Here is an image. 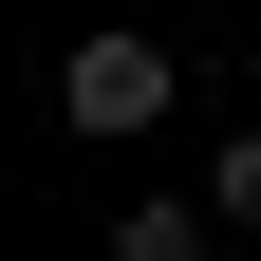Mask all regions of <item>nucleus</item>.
Returning a JSON list of instances; mask_svg holds the SVG:
<instances>
[{"label": "nucleus", "mask_w": 261, "mask_h": 261, "mask_svg": "<svg viewBox=\"0 0 261 261\" xmlns=\"http://www.w3.org/2000/svg\"><path fill=\"white\" fill-rule=\"evenodd\" d=\"M168 93H187V75H168V38H130V19H93V38L56 56V112H75L93 149H130V130H168Z\"/></svg>", "instance_id": "1"}, {"label": "nucleus", "mask_w": 261, "mask_h": 261, "mask_svg": "<svg viewBox=\"0 0 261 261\" xmlns=\"http://www.w3.org/2000/svg\"><path fill=\"white\" fill-rule=\"evenodd\" d=\"M112 261H224L205 205H112Z\"/></svg>", "instance_id": "2"}, {"label": "nucleus", "mask_w": 261, "mask_h": 261, "mask_svg": "<svg viewBox=\"0 0 261 261\" xmlns=\"http://www.w3.org/2000/svg\"><path fill=\"white\" fill-rule=\"evenodd\" d=\"M205 224H261V130H224V168H205Z\"/></svg>", "instance_id": "3"}]
</instances>
